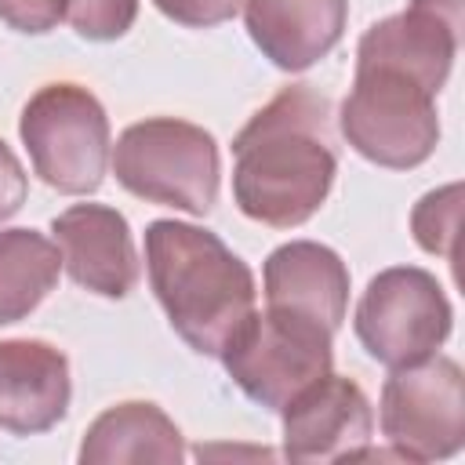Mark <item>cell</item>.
I'll return each instance as SVG.
<instances>
[{
    "label": "cell",
    "mask_w": 465,
    "mask_h": 465,
    "mask_svg": "<svg viewBox=\"0 0 465 465\" xmlns=\"http://www.w3.org/2000/svg\"><path fill=\"white\" fill-rule=\"evenodd\" d=\"M232 196L262 225L291 229L327 200L338 160L327 142V98L309 84L283 87L232 142Z\"/></svg>",
    "instance_id": "obj_1"
},
{
    "label": "cell",
    "mask_w": 465,
    "mask_h": 465,
    "mask_svg": "<svg viewBox=\"0 0 465 465\" xmlns=\"http://www.w3.org/2000/svg\"><path fill=\"white\" fill-rule=\"evenodd\" d=\"M145 265L156 302L178 338L200 356H222L254 312V276L214 232L185 222L145 229Z\"/></svg>",
    "instance_id": "obj_2"
},
{
    "label": "cell",
    "mask_w": 465,
    "mask_h": 465,
    "mask_svg": "<svg viewBox=\"0 0 465 465\" xmlns=\"http://www.w3.org/2000/svg\"><path fill=\"white\" fill-rule=\"evenodd\" d=\"M116 182L138 200L207 214L218 200V145L211 131L174 116L131 124L113 149Z\"/></svg>",
    "instance_id": "obj_3"
},
{
    "label": "cell",
    "mask_w": 465,
    "mask_h": 465,
    "mask_svg": "<svg viewBox=\"0 0 465 465\" xmlns=\"http://www.w3.org/2000/svg\"><path fill=\"white\" fill-rule=\"evenodd\" d=\"M338 120L345 142L378 167H418L440 142L436 94L407 73L381 65H356V80Z\"/></svg>",
    "instance_id": "obj_4"
},
{
    "label": "cell",
    "mask_w": 465,
    "mask_h": 465,
    "mask_svg": "<svg viewBox=\"0 0 465 465\" xmlns=\"http://www.w3.org/2000/svg\"><path fill=\"white\" fill-rule=\"evenodd\" d=\"M18 134L33 171L65 196H87L102 185L109 163V116L80 84H47L25 109Z\"/></svg>",
    "instance_id": "obj_5"
},
{
    "label": "cell",
    "mask_w": 465,
    "mask_h": 465,
    "mask_svg": "<svg viewBox=\"0 0 465 465\" xmlns=\"http://www.w3.org/2000/svg\"><path fill=\"white\" fill-rule=\"evenodd\" d=\"M331 334L334 331L323 323L287 309L251 312L222 349V363L243 396L269 411H283L305 385L331 371Z\"/></svg>",
    "instance_id": "obj_6"
},
{
    "label": "cell",
    "mask_w": 465,
    "mask_h": 465,
    "mask_svg": "<svg viewBox=\"0 0 465 465\" xmlns=\"http://www.w3.org/2000/svg\"><path fill=\"white\" fill-rule=\"evenodd\" d=\"M356 338L385 367H407L432 356L450 334V302L432 272L396 265L378 272L352 316Z\"/></svg>",
    "instance_id": "obj_7"
},
{
    "label": "cell",
    "mask_w": 465,
    "mask_h": 465,
    "mask_svg": "<svg viewBox=\"0 0 465 465\" xmlns=\"http://www.w3.org/2000/svg\"><path fill=\"white\" fill-rule=\"evenodd\" d=\"M381 432L407 461L450 458L465 443V378L447 356L392 367L381 389Z\"/></svg>",
    "instance_id": "obj_8"
},
{
    "label": "cell",
    "mask_w": 465,
    "mask_h": 465,
    "mask_svg": "<svg viewBox=\"0 0 465 465\" xmlns=\"http://www.w3.org/2000/svg\"><path fill=\"white\" fill-rule=\"evenodd\" d=\"M461 40V0H411L407 11L374 22L356 47V65L407 73L440 94Z\"/></svg>",
    "instance_id": "obj_9"
},
{
    "label": "cell",
    "mask_w": 465,
    "mask_h": 465,
    "mask_svg": "<svg viewBox=\"0 0 465 465\" xmlns=\"http://www.w3.org/2000/svg\"><path fill=\"white\" fill-rule=\"evenodd\" d=\"M374 414L352 378L323 374L283 407V454L291 461H338L371 440Z\"/></svg>",
    "instance_id": "obj_10"
},
{
    "label": "cell",
    "mask_w": 465,
    "mask_h": 465,
    "mask_svg": "<svg viewBox=\"0 0 465 465\" xmlns=\"http://www.w3.org/2000/svg\"><path fill=\"white\" fill-rule=\"evenodd\" d=\"M69 276L102 298H127L138 283V254L127 218L102 203H73L51 222Z\"/></svg>",
    "instance_id": "obj_11"
},
{
    "label": "cell",
    "mask_w": 465,
    "mask_h": 465,
    "mask_svg": "<svg viewBox=\"0 0 465 465\" xmlns=\"http://www.w3.org/2000/svg\"><path fill=\"white\" fill-rule=\"evenodd\" d=\"M69 360L40 338L0 341V429L47 432L69 411Z\"/></svg>",
    "instance_id": "obj_12"
},
{
    "label": "cell",
    "mask_w": 465,
    "mask_h": 465,
    "mask_svg": "<svg viewBox=\"0 0 465 465\" xmlns=\"http://www.w3.org/2000/svg\"><path fill=\"white\" fill-rule=\"evenodd\" d=\"M247 33L258 51L287 73L331 54L349 22V0H243Z\"/></svg>",
    "instance_id": "obj_13"
},
{
    "label": "cell",
    "mask_w": 465,
    "mask_h": 465,
    "mask_svg": "<svg viewBox=\"0 0 465 465\" xmlns=\"http://www.w3.org/2000/svg\"><path fill=\"white\" fill-rule=\"evenodd\" d=\"M265 302L338 331L349 305V269L331 247L291 240L265 262Z\"/></svg>",
    "instance_id": "obj_14"
},
{
    "label": "cell",
    "mask_w": 465,
    "mask_h": 465,
    "mask_svg": "<svg viewBox=\"0 0 465 465\" xmlns=\"http://www.w3.org/2000/svg\"><path fill=\"white\" fill-rule=\"evenodd\" d=\"M185 458V443L178 425L145 400H127L109 407L91 421L80 443L84 465H120V461H160L178 465Z\"/></svg>",
    "instance_id": "obj_15"
},
{
    "label": "cell",
    "mask_w": 465,
    "mask_h": 465,
    "mask_svg": "<svg viewBox=\"0 0 465 465\" xmlns=\"http://www.w3.org/2000/svg\"><path fill=\"white\" fill-rule=\"evenodd\" d=\"M62 251L36 229L0 232V327L25 320L58 283Z\"/></svg>",
    "instance_id": "obj_16"
},
{
    "label": "cell",
    "mask_w": 465,
    "mask_h": 465,
    "mask_svg": "<svg viewBox=\"0 0 465 465\" xmlns=\"http://www.w3.org/2000/svg\"><path fill=\"white\" fill-rule=\"evenodd\" d=\"M458 218H461V185H443L418 200L411 214V229L421 251L443 254L450 265H458Z\"/></svg>",
    "instance_id": "obj_17"
},
{
    "label": "cell",
    "mask_w": 465,
    "mask_h": 465,
    "mask_svg": "<svg viewBox=\"0 0 465 465\" xmlns=\"http://www.w3.org/2000/svg\"><path fill=\"white\" fill-rule=\"evenodd\" d=\"M138 0H69L65 18L87 40H116L134 25Z\"/></svg>",
    "instance_id": "obj_18"
},
{
    "label": "cell",
    "mask_w": 465,
    "mask_h": 465,
    "mask_svg": "<svg viewBox=\"0 0 465 465\" xmlns=\"http://www.w3.org/2000/svg\"><path fill=\"white\" fill-rule=\"evenodd\" d=\"M69 0H0V22L18 33H47L65 18Z\"/></svg>",
    "instance_id": "obj_19"
},
{
    "label": "cell",
    "mask_w": 465,
    "mask_h": 465,
    "mask_svg": "<svg viewBox=\"0 0 465 465\" xmlns=\"http://www.w3.org/2000/svg\"><path fill=\"white\" fill-rule=\"evenodd\" d=\"M171 22L189 25V29H207V25H222L229 22L243 0H153Z\"/></svg>",
    "instance_id": "obj_20"
},
{
    "label": "cell",
    "mask_w": 465,
    "mask_h": 465,
    "mask_svg": "<svg viewBox=\"0 0 465 465\" xmlns=\"http://www.w3.org/2000/svg\"><path fill=\"white\" fill-rule=\"evenodd\" d=\"M25 200V171L18 163V156L7 149V142L0 138V222L11 218Z\"/></svg>",
    "instance_id": "obj_21"
}]
</instances>
